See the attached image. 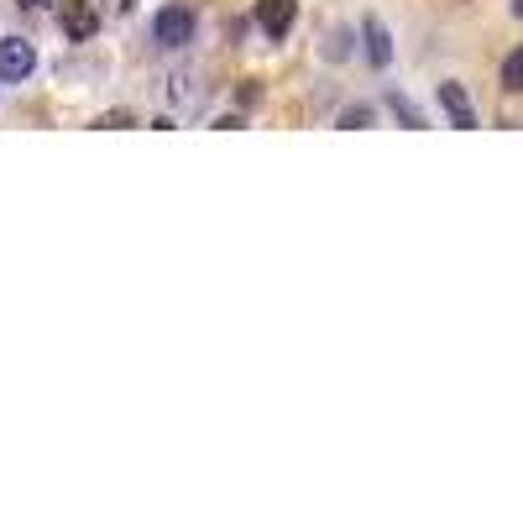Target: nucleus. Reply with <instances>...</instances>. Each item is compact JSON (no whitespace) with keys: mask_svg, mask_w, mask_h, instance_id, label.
Wrapping results in <instances>:
<instances>
[{"mask_svg":"<svg viewBox=\"0 0 523 523\" xmlns=\"http://www.w3.org/2000/svg\"><path fill=\"white\" fill-rule=\"evenodd\" d=\"M37 68V53L27 37H0V84H21Z\"/></svg>","mask_w":523,"mask_h":523,"instance_id":"nucleus-1","label":"nucleus"},{"mask_svg":"<svg viewBox=\"0 0 523 523\" xmlns=\"http://www.w3.org/2000/svg\"><path fill=\"white\" fill-rule=\"evenodd\" d=\"M58 27H63L68 42H89L100 32V11L89 6V0H63V6H58Z\"/></svg>","mask_w":523,"mask_h":523,"instance_id":"nucleus-2","label":"nucleus"},{"mask_svg":"<svg viewBox=\"0 0 523 523\" xmlns=\"http://www.w3.org/2000/svg\"><path fill=\"white\" fill-rule=\"evenodd\" d=\"M152 37L163 42V48H184V42L194 37V11L163 6V11H157V21H152Z\"/></svg>","mask_w":523,"mask_h":523,"instance_id":"nucleus-3","label":"nucleus"},{"mask_svg":"<svg viewBox=\"0 0 523 523\" xmlns=\"http://www.w3.org/2000/svg\"><path fill=\"white\" fill-rule=\"evenodd\" d=\"M293 16H299V0H257V21H262V32H267L272 42L288 37Z\"/></svg>","mask_w":523,"mask_h":523,"instance_id":"nucleus-4","label":"nucleus"},{"mask_svg":"<svg viewBox=\"0 0 523 523\" xmlns=\"http://www.w3.org/2000/svg\"><path fill=\"white\" fill-rule=\"evenodd\" d=\"M361 37H367V58H372V68H388V63H393V32L382 27L377 16L361 21Z\"/></svg>","mask_w":523,"mask_h":523,"instance_id":"nucleus-5","label":"nucleus"},{"mask_svg":"<svg viewBox=\"0 0 523 523\" xmlns=\"http://www.w3.org/2000/svg\"><path fill=\"white\" fill-rule=\"evenodd\" d=\"M440 105H445L450 126H461V131L476 126V110H471V100H466V89H461V84H440Z\"/></svg>","mask_w":523,"mask_h":523,"instance_id":"nucleus-6","label":"nucleus"},{"mask_svg":"<svg viewBox=\"0 0 523 523\" xmlns=\"http://www.w3.org/2000/svg\"><path fill=\"white\" fill-rule=\"evenodd\" d=\"M372 121H377V110H372V105H351V110H340V121H335V126H340V131H367Z\"/></svg>","mask_w":523,"mask_h":523,"instance_id":"nucleus-7","label":"nucleus"},{"mask_svg":"<svg viewBox=\"0 0 523 523\" xmlns=\"http://www.w3.org/2000/svg\"><path fill=\"white\" fill-rule=\"evenodd\" d=\"M503 89H508V95H518V89H523V48H513L508 63H503Z\"/></svg>","mask_w":523,"mask_h":523,"instance_id":"nucleus-8","label":"nucleus"},{"mask_svg":"<svg viewBox=\"0 0 523 523\" xmlns=\"http://www.w3.org/2000/svg\"><path fill=\"white\" fill-rule=\"evenodd\" d=\"M388 110H393V116H398L403 126H414V131L424 126V116H419V110H414V105H408V100L398 95V89H393V95H388Z\"/></svg>","mask_w":523,"mask_h":523,"instance_id":"nucleus-9","label":"nucleus"},{"mask_svg":"<svg viewBox=\"0 0 523 523\" xmlns=\"http://www.w3.org/2000/svg\"><path fill=\"white\" fill-rule=\"evenodd\" d=\"M325 58H351V32L346 27L325 37Z\"/></svg>","mask_w":523,"mask_h":523,"instance_id":"nucleus-10","label":"nucleus"},{"mask_svg":"<svg viewBox=\"0 0 523 523\" xmlns=\"http://www.w3.org/2000/svg\"><path fill=\"white\" fill-rule=\"evenodd\" d=\"M95 126H100V131H121V126H131V116H121V110H110V116H100Z\"/></svg>","mask_w":523,"mask_h":523,"instance_id":"nucleus-11","label":"nucleus"},{"mask_svg":"<svg viewBox=\"0 0 523 523\" xmlns=\"http://www.w3.org/2000/svg\"><path fill=\"white\" fill-rule=\"evenodd\" d=\"M105 11H110V16H131L136 0H105Z\"/></svg>","mask_w":523,"mask_h":523,"instance_id":"nucleus-12","label":"nucleus"},{"mask_svg":"<svg viewBox=\"0 0 523 523\" xmlns=\"http://www.w3.org/2000/svg\"><path fill=\"white\" fill-rule=\"evenodd\" d=\"M16 6H27V11H42V6H48V0H16Z\"/></svg>","mask_w":523,"mask_h":523,"instance_id":"nucleus-13","label":"nucleus"},{"mask_svg":"<svg viewBox=\"0 0 523 523\" xmlns=\"http://www.w3.org/2000/svg\"><path fill=\"white\" fill-rule=\"evenodd\" d=\"M513 16H518V21H523V0H513Z\"/></svg>","mask_w":523,"mask_h":523,"instance_id":"nucleus-14","label":"nucleus"}]
</instances>
